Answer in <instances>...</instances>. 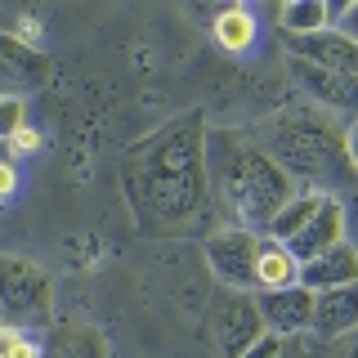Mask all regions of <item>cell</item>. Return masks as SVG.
I'll use <instances>...</instances> for the list:
<instances>
[{
	"mask_svg": "<svg viewBox=\"0 0 358 358\" xmlns=\"http://www.w3.org/2000/svg\"><path fill=\"white\" fill-rule=\"evenodd\" d=\"M121 193L139 233L193 238L210 224L206 121L201 112L166 121L121 157Z\"/></svg>",
	"mask_w": 358,
	"mask_h": 358,
	"instance_id": "obj_1",
	"label": "cell"
},
{
	"mask_svg": "<svg viewBox=\"0 0 358 358\" xmlns=\"http://www.w3.org/2000/svg\"><path fill=\"white\" fill-rule=\"evenodd\" d=\"M206 179L210 201L224 206L233 229H251L260 238L278 210L296 197V179L242 130H206Z\"/></svg>",
	"mask_w": 358,
	"mask_h": 358,
	"instance_id": "obj_2",
	"label": "cell"
},
{
	"mask_svg": "<svg viewBox=\"0 0 358 358\" xmlns=\"http://www.w3.org/2000/svg\"><path fill=\"white\" fill-rule=\"evenodd\" d=\"M260 148L273 157L278 166L309 184V193H327V188H345L354 179V166L345 157V130H336L318 108L305 112H282L268 121V143Z\"/></svg>",
	"mask_w": 358,
	"mask_h": 358,
	"instance_id": "obj_3",
	"label": "cell"
},
{
	"mask_svg": "<svg viewBox=\"0 0 358 358\" xmlns=\"http://www.w3.org/2000/svg\"><path fill=\"white\" fill-rule=\"evenodd\" d=\"M54 309V282L36 260L0 251V322L14 327H45Z\"/></svg>",
	"mask_w": 358,
	"mask_h": 358,
	"instance_id": "obj_4",
	"label": "cell"
},
{
	"mask_svg": "<svg viewBox=\"0 0 358 358\" xmlns=\"http://www.w3.org/2000/svg\"><path fill=\"white\" fill-rule=\"evenodd\" d=\"M206 336L224 358H242L260 336H268L255 296L220 287L215 296H210V305H206Z\"/></svg>",
	"mask_w": 358,
	"mask_h": 358,
	"instance_id": "obj_5",
	"label": "cell"
},
{
	"mask_svg": "<svg viewBox=\"0 0 358 358\" xmlns=\"http://www.w3.org/2000/svg\"><path fill=\"white\" fill-rule=\"evenodd\" d=\"M255 260H260V233L251 229H220L206 238V264L229 291L255 296Z\"/></svg>",
	"mask_w": 358,
	"mask_h": 358,
	"instance_id": "obj_6",
	"label": "cell"
},
{
	"mask_svg": "<svg viewBox=\"0 0 358 358\" xmlns=\"http://www.w3.org/2000/svg\"><path fill=\"white\" fill-rule=\"evenodd\" d=\"M287 59L322 67V72H341V76H358V41L345 36L341 27H322L313 36H282Z\"/></svg>",
	"mask_w": 358,
	"mask_h": 358,
	"instance_id": "obj_7",
	"label": "cell"
},
{
	"mask_svg": "<svg viewBox=\"0 0 358 358\" xmlns=\"http://www.w3.org/2000/svg\"><path fill=\"white\" fill-rule=\"evenodd\" d=\"M50 76V63L36 45H27L14 31H0V99H22L27 90H41Z\"/></svg>",
	"mask_w": 358,
	"mask_h": 358,
	"instance_id": "obj_8",
	"label": "cell"
},
{
	"mask_svg": "<svg viewBox=\"0 0 358 358\" xmlns=\"http://www.w3.org/2000/svg\"><path fill=\"white\" fill-rule=\"evenodd\" d=\"M255 305H260V318L273 336H305L313 327V291L305 287H278V291H255Z\"/></svg>",
	"mask_w": 358,
	"mask_h": 358,
	"instance_id": "obj_9",
	"label": "cell"
},
{
	"mask_svg": "<svg viewBox=\"0 0 358 358\" xmlns=\"http://www.w3.org/2000/svg\"><path fill=\"white\" fill-rule=\"evenodd\" d=\"M341 242H345V210H341V201L327 193V197H322V206L309 215V224L291 242H282V246L291 251V260H296V264H309V260H318L322 251H331V246H341Z\"/></svg>",
	"mask_w": 358,
	"mask_h": 358,
	"instance_id": "obj_10",
	"label": "cell"
},
{
	"mask_svg": "<svg viewBox=\"0 0 358 358\" xmlns=\"http://www.w3.org/2000/svg\"><path fill=\"white\" fill-rule=\"evenodd\" d=\"M291 72H296L300 90L313 99L318 108L327 112H345V117L358 121V76H341V72H322V67H309V63H296L291 59Z\"/></svg>",
	"mask_w": 358,
	"mask_h": 358,
	"instance_id": "obj_11",
	"label": "cell"
},
{
	"mask_svg": "<svg viewBox=\"0 0 358 358\" xmlns=\"http://www.w3.org/2000/svg\"><path fill=\"white\" fill-rule=\"evenodd\" d=\"M358 327V282L350 287H331L313 296V336L318 341H341Z\"/></svg>",
	"mask_w": 358,
	"mask_h": 358,
	"instance_id": "obj_12",
	"label": "cell"
},
{
	"mask_svg": "<svg viewBox=\"0 0 358 358\" xmlns=\"http://www.w3.org/2000/svg\"><path fill=\"white\" fill-rule=\"evenodd\" d=\"M358 282V251L350 242H341V246H331V251H322L318 260H309V264H300V287L305 291H331V287H350Z\"/></svg>",
	"mask_w": 358,
	"mask_h": 358,
	"instance_id": "obj_13",
	"label": "cell"
},
{
	"mask_svg": "<svg viewBox=\"0 0 358 358\" xmlns=\"http://www.w3.org/2000/svg\"><path fill=\"white\" fill-rule=\"evenodd\" d=\"M300 282V264L291 260V251L273 238H260V260H255V291H278V287H296Z\"/></svg>",
	"mask_w": 358,
	"mask_h": 358,
	"instance_id": "obj_14",
	"label": "cell"
},
{
	"mask_svg": "<svg viewBox=\"0 0 358 358\" xmlns=\"http://www.w3.org/2000/svg\"><path fill=\"white\" fill-rule=\"evenodd\" d=\"M45 354H50V358H108V345H103L99 331L81 327V322H63V327L50 331Z\"/></svg>",
	"mask_w": 358,
	"mask_h": 358,
	"instance_id": "obj_15",
	"label": "cell"
},
{
	"mask_svg": "<svg viewBox=\"0 0 358 358\" xmlns=\"http://www.w3.org/2000/svg\"><path fill=\"white\" fill-rule=\"evenodd\" d=\"M278 27L282 36H313V31L331 27V9L322 0H291L278 9Z\"/></svg>",
	"mask_w": 358,
	"mask_h": 358,
	"instance_id": "obj_16",
	"label": "cell"
},
{
	"mask_svg": "<svg viewBox=\"0 0 358 358\" xmlns=\"http://www.w3.org/2000/svg\"><path fill=\"white\" fill-rule=\"evenodd\" d=\"M322 197H327V193H309V188H305V193H296V197H291L287 206L273 215V224H268L264 238H273V242H291V238H296V233L309 224L313 210L322 206Z\"/></svg>",
	"mask_w": 358,
	"mask_h": 358,
	"instance_id": "obj_17",
	"label": "cell"
},
{
	"mask_svg": "<svg viewBox=\"0 0 358 358\" xmlns=\"http://www.w3.org/2000/svg\"><path fill=\"white\" fill-rule=\"evenodd\" d=\"M255 36V18H251V9H242V5H233V9H220L215 14V41L224 45V50H246Z\"/></svg>",
	"mask_w": 358,
	"mask_h": 358,
	"instance_id": "obj_18",
	"label": "cell"
},
{
	"mask_svg": "<svg viewBox=\"0 0 358 358\" xmlns=\"http://www.w3.org/2000/svg\"><path fill=\"white\" fill-rule=\"evenodd\" d=\"M0 358H41V341L27 327L0 322Z\"/></svg>",
	"mask_w": 358,
	"mask_h": 358,
	"instance_id": "obj_19",
	"label": "cell"
},
{
	"mask_svg": "<svg viewBox=\"0 0 358 358\" xmlns=\"http://www.w3.org/2000/svg\"><path fill=\"white\" fill-rule=\"evenodd\" d=\"M22 130V99H0V139H14Z\"/></svg>",
	"mask_w": 358,
	"mask_h": 358,
	"instance_id": "obj_20",
	"label": "cell"
},
{
	"mask_svg": "<svg viewBox=\"0 0 358 358\" xmlns=\"http://www.w3.org/2000/svg\"><path fill=\"white\" fill-rule=\"evenodd\" d=\"M282 345H287L282 336H273V331H268V336H260V341H255V345H251V350H246L242 358H278V354H282Z\"/></svg>",
	"mask_w": 358,
	"mask_h": 358,
	"instance_id": "obj_21",
	"label": "cell"
},
{
	"mask_svg": "<svg viewBox=\"0 0 358 358\" xmlns=\"http://www.w3.org/2000/svg\"><path fill=\"white\" fill-rule=\"evenodd\" d=\"M9 148H14V152H36V148H41V134L22 126V130L14 134V139H9Z\"/></svg>",
	"mask_w": 358,
	"mask_h": 358,
	"instance_id": "obj_22",
	"label": "cell"
},
{
	"mask_svg": "<svg viewBox=\"0 0 358 358\" xmlns=\"http://www.w3.org/2000/svg\"><path fill=\"white\" fill-rule=\"evenodd\" d=\"M331 345H336L331 358H358V327H354L350 336H341V341H331Z\"/></svg>",
	"mask_w": 358,
	"mask_h": 358,
	"instance_id": "obj_23",
	"label": "cell"
},
{
	"mask_svg": "<svg viewBox=\"0 0 358 358\" xmlns=\"http://www.w3.org/2000/svg\"><path fill=\"white\" fill-rule=\"evenodd\" d=\"M14 188H18V171H14V162H5L0 166V197H14Z\"/></svg>",
	"mask_w": 358,
	"mask_h": 358,
	"instance_id": "obj_24",
	"label": "cell"
},
{
	"mask_svg": "<svg viewBox=\"0 0 358 358\" xmlns=\"http://www.w3.org/2000/svg\"><path fill=\"white\" fill-rule=\"evenodd\" d=\"M345 157H350V166L358 171V121L345 126Z\"/></svg>",
	"mask_w": 358,
	"mask_h": 358,
	"instance_id": "obj_25",
	"label": "cell"
},
{
	"mask_svg": "<svg viewBox=\"0 0 358 358\" xmlns=\"http://www.w3.org/2000/svg\"><path fill=\"white\" fill-rule=\"evenodd\" d=\"M5 162H14V148H9V143L0 139V166H5Z\"/></svg>",
	"mask_w": 358,
	"mask_h": 358,
	"instance_id": "obj_26",
	"label": "cell"
},
{
	"mask_svg": "<svg viewBox=\"0 0 358 358\" xmlns=\"http://www.w3.org/2000/svg\"><path fill=\"white\" fill-rule=\"evenodd\" d=\"M350 18H354V22H358V14H350ZM350 36H354V41H358V31H350Z\"/></svg>",
	"mask_w": 358,
	"mask_h": 358,
	"instance_id": "obj_27",
	"label": "cell"
}]
</instances>
